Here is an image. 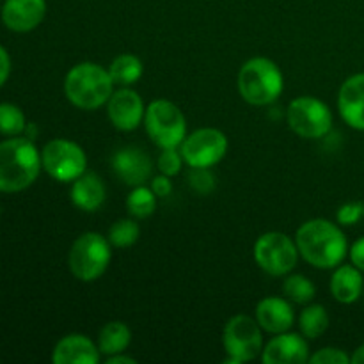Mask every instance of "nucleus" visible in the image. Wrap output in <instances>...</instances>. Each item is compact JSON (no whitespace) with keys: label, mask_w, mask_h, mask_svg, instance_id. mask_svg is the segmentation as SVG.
<instances>
[{"label":"nucleus","mask_w":364,"mask_h":364,"mask_svg":"<svg viewBox=\"0 0 364 364\" xmlns=\"http://www.w3.org/2000/svg\"><path fill=\"white\" fill-rule=\"evenodd\" d=\"M180 151L191 167L210 169L226 155L228 137L217 128H199L183 139Z\"/></svg>","instance_id":"nucleus-11"},{"label":"nucleus","mask_w":364,"mask_h":364,"mask_svg":"<svg viewBox=\"0 0 364 364\" xmlns=\"http://www.w3.org/2000/svg\"><path fill=\"white\" fill-rule=\"evenodd\" d=\"M287 119L291 130L302 139H322L333 128L331 109L322 100L313 96H299L291 100Z\"/></svg>","instance_id":"nucleus-8"},{"label":"nucleus","mask_w":364,"mask_h":364,"mask_svg":"<svg viewBox=\"0 0 364 364\" xmlns=\"http://www.w3.org/2000/svg\"><path fill=\"white\" fill-rule=\"evenodd\" d=\"M107 364H135L134 358H128V355H124L123 352H119V354H114V355H109L107 358Z\"/></svg>","instance_id":"nucleus-35"},{"label":"nucleus","mask_w":364,"mask_h":364,"mask_svg":"<svg viewBox=\"0 0 364 364\" xmlns=\"http://www.w3.org/2000/svg\"><path fill=\"white\" fill-rule=\"evenodd\" d=\"M223 347L231 363H247L263 350L262 327L247 315H235L228 320L223 333Z\"/></svg>","instance_id":"nucleus-7"},{"label":"nucleus","mask_w":364,"mask_h":364,"mask_svg":"<svg viewBox=\"0 0 364 364\" xmlns=\"http://www.w3.org/2000/svg\"><path fill=\"white\" fill-rule=\"evenodd\" d=\"M41 167V155L31 139L0 142V192L25 191L38 180Z\"/></svg>","instance_id":"nucleus-2"},{"label":"nucleus","mask_w":364,"mask_h":364,"mask_svg":"<svg viewBox=\"0 0 364 364\" xmlns=\"http://www.w3.org/2000/svg\"><path fill=\"white\" fill-rule=\"evenodd\" d=\"M299 327H301V333L309 340L322 336L329 327V315L326 308L320 304H309L308 308L302 309L299 316Z\"/></svg>","instance_id":"nucleus-23"},{"label":"nucleus","mask_w":364,"mask_h":364,"mask_svg":"<svg viewBox=\"0 0 364 364\" xmlns=\"http://www.w3.org/2000/svg\"><path fill=\"white\" fill-rule=\"evenodd\" d=\"M112 169L123 183L130 187L144 185L151 178L153 164L146 151L135 146H127L112 156Z\"/></svg>","instance_id":"nucleus-13"},{"label":"nucleus","mask_w":364,"mask_h":364,"mask_svg":"<svg viewBox=\"0 0 364 364\" xmlns=\"http://www.w3.org/2000/svg\"><path fill=\"white\" fill-rule=\"evenodd\" d=\"M132 341V333L123 322H109L98 336L100 352L105 355H114L128 348Z\"/></svg>","instance_id":"nucleus-21"},{"label":"nucleus","mask_w":364,"mask_h":364,"mask_svg":"<svg viewBox=\"0 0 364 364\" xmlns=\"http://www.w3.org/2000/svg\"><path fill=\"white\" fill-rule=\"evenodd\" d=\"M46 14V0H6L2 21L9 31H34Z\"/></svg>","instance_id":"nucleus-15"},{"label":"nucleus","mask_w":364,"mask_h":364,"mask_svg":"<svg viewBox=\"0 0 364 364\" xmlns=\"http://www.w3.org/2000/svg\"><path fill=\"white\" fill-rule=\"evenodd\" d=\"M299 255L316 269H336L348 251L340 226L327 219L306 220L297 231Z\"/></svg>","instance_id":"nucleus-1"},{"label":"nucleus","mask_w":364,"mask_h":364,"mask_svg":"<svg viewBox=\"0 0 364 364\" xmlns=\"http://www.w3.org/2000/svg\"><path fill=\"white\" fill-rule=\"evenodd\" d=\"M255 259L259 269L270 276H284L299 262L297 242L279 231L263 233L255 244Z\"/></svg>","instance_id":"nucleus-10"},{"label":"nucleus","mask_w":364,"mask_h":364,"mask_svg":"<svg viewBox=\"0 0 364 364\" xmlns=\"http://www.w3.org/2000/svg\"><path fill=\"white\" fill-rule=\"evenodd\" d=\"M350 363L364 364V343L358 348V350L354 352V355H352V358H350Z\"/></svg>","instance_id":"nucleus-36"},{"label":"nucleus","mask_w":364,"mask_h":364,"mask_svg":"<svg viewBox=\"0 0 364 364\" xmlns=\"http://www.w3.org/2000/svg\"><path fill=\"white\" fill-rule=\"evenodd\" d=\"M109 73L114 84L128 87L142 77V63L139 57L132 55V53H123L112 60V64L109 66Z\"/></svg>","instance_id":"nucleus-22"},{"label":"nucleus","mask_w":364,"mask_h":364,"mask_svg":"<svg viewBox=\"0 0 364 364\" xmlns=\"http://www.w3.org/2000/svg\"><path fill=\"white\" fill-rule=\"evenodd\" d=\"M151 191L155 192L156 198H167L173 191V183H171L169 176L166 174H160V176H155L151 180Z\"/></svg>","instance_id":"nucleus-32"},{"label":"nucleus","mask_w":364,"mask_h":364,"mask_svg":"<svg viewBox=\"0 0 364 364\" xmlns=\"http://www.w3.org/2000/svg\"><path fill=\"white\" fill-rule=\"evenodd\" d=\"M338 109L348 127L364 132V73L348 77L340 87Z\"/></svg>","instance_id":"nucleus-16"},{"label":"nucleus","mask_w":364,"mask_h":364,"mask_svg":"<svg viewBox=\"0 0 364 364\" xmlns=\"http://www.w3.org/2000/svg\"><path fill=\"white\" fill-rule=\"evenodd\" d=\"M110 258H112V252H110L109 238L102 237L95 231H89V233L80 235L73 242L68 263H70L71 274L77 279L84 281V283H92L103 276Z\"/></svg>","instance_id":"nucleus-5"},{"label":"nucleus","mask_w":364,"mask_h":364,"mask_svg":"<svg viewBox=\"0 0 364 364\" xmlns=\"http://www.w3.org/2000/svg\"><path fill=\"white\" fill-rule=\"evenodd\" d=\"M107 114L109 119L117 130L132 132L141 124L144 119V102L134 89L123 87L119 91L112 92V96L107 102Z\"/></svg>","instance_id":"nucleus-12"},{"label":"nucleus","mask_w":364,"mask_h":364,"mask_svg":"<svg viewBox=\"0 0 364 364\" xmlns=\"http://www.w3.org/2000/svg\"><path fill=\"white\" fill-rule=\"evenodd\" d=\"M309 363L313 364H348L350 358L345 354L343 350L334 347L320 348L318 352H315L313 355H309Z\"/></svg>","instance_id":"nucleus-29"},{"label":"nucleus","mask_w":364,"mask_h":364,"mask_svg":"<svg viewBox=\"0 0 364 364\" xmlns=\"http://www.w3.org/2000/svg\"><path fill=\"white\" fill-rule=\"evenodd\" d=\"M52 361L55 364H96L100 361V347L84 334H68L53 348Z\"/></svg>","instance_id":"nucleus-18"},{"label":"nucleus","mask_w":364,"mask_h":364,"mask_svg":"<svg viewBox=\"0 0 364 364\" xmlns=\"http://www.w3.org/2000/svg\"><path fill=\"white\" fill-rule=\"evenodd\" d=\"M27 128L25 116L20 107L13 103H0V134L2 135H20Z\"/></svg>","instance_id":"nucleus-27"},{"label":"nucleus","mask_w":364,"mask_h":364,"mask_svg":"<svg viewBox=\"0 0 364 364\" xmlns=\"http://www.w3.org/2000/svg\"><path fill=\"white\" fill-rule=\"evenodd\" d=\"M181 166H183V155L176 148H164L156 160V167L160 173L169 178L176 176L181 171Z\"/></svg>","instance_id":"nucleus-28"},{"label":"nucleus","mask_w":364,"mask_h":364,"mask_svg":"<svg viewBox=\"0 0 364 364\" xmlns=\"http://www.w3.org/2000/svg\"><path fill=\"white\" fill-rule=\"evenodd\" d=\"M127 208L137 219H146V217L151 215L156 208V196L151 188L144 187V185H139L134 187V191L130 192V196L127 198Z\"/></svg>","instance_id":"nucleus-24"},{"label":"nucleus","mask_w":364,"mask_h":364,"mask_svg":"<svg viewBox=\"0 0 364 364\" xmlns=\"http://www.w3.org/2000/svg\"><path fill=\"white\" fill-rule=\"evenodd\" d=\"M363 294H364V290H363Z\"/></svg>","instance_id":"nucleus-37"},{"label":"nucleus","mask_w":364,"mask_h":364,"mask_svg":"<svg viewBox=\"0 0 364 364\" xmlns=\"http://www.w3.org/2000/svg\"><path fill=\"white\" fill-rule=\"evenodd\" d=\"M284 297L290 299L295 304H309L315 299L316 288L311 281L302 274H294L283 284Z\"/></svg>","instance_id":"nucleus-25"},{"label":"nucleus","mask_w":364,"mask_h":364,"mask_svg":"<svg viewBox=\"0 0 364 364\" xmlns=\"http://www.w3.org/2000/svg\"><path fill=\"white\" fill-rule=\"evenodd\" d=\"M338 223L343 224V226H352V224H358L359 220L364 217V205L363 203H347V205L341 206L338 210Z\"/></svg>","instance_id":"nucleus-30"},{"label":"nucleus","mask_w":364,"mask_h":364,"mask_svg":"<svg viewBox=\"0 0 364 364\" xmlns=\"http://www.w3.org/2000/svg\"><path fill=\"white\" fill-rule=\"evenodd\" d=\"M263 364H304L309 361L308 341L294 333H281L262 350Z\"/></svg>","instance_id":"nucleus-14"},{"label":"nucleus","mask_w":364,"mask_h":364,"mask_svg":"<svg viewBox=\"0 0 364 364\" xmlns=\"http://www.w3.org/2000/svg\"><path fill=\"white\" fill-rule=\"evenodd\" d=\"M256 320L267 333H287L295 322V311L283 297H267L256 306Z\"/></svg>","instance_id":"nucleus-17"},{"label":"nucleus","mask_w":364,"mask_h":364,"mask_svg":"<svg viewBox=\"0 0 364 364\" xmlns=\"http://www.w3.org/2000/svg\"><path fill=\"white\" fill-rule=\"evenodd\" d=\"M238 92L256 107L270 105L283 92L284 80L279 66L267 57H252L238 71Z\"/></svg>","instance_id":"nucleus-4"},{"label":"nucleus","mask_w":364,"mask_h":364,"mask_svg":"<svg viewBox=\"0 0 364 364\" xmlns=\"http://www.w3.org/2000/svg\"><path fill=\"white\" fill-rule=\"evenodd\" d=\"M11 73V57L4 46H0V87L6 84Z\"/></svg>","instance_id":"nucleus-34"},{"label":"nucleus","mask_w":364,"mask_h":364,"mask_svg":"<svg viewBox=\"0 0 364 364\" xmlns=\"http://www.w3.org/2000/svg\"><path fill=\"white\" fill-rule=\"evenodd\" d=\"M364 279L355 265H338L331 279V294L341 304H352L361 297Z\"/></svg>","instance_id":"nucleus-20"},{"label":"nucleus","mask_w":364,"mask_h":364,"mask_svg":"<svg viewBox=\"0 0 364 364\" xmlns=\"http://www.w3.org/2000/svg\"><path fill=\"white\" fill-rule=\"evenodd\" d=\"M141 228L135 220L119 219L110 226L109 230V242L114 247H130L139 240Z\"/></svg>","instance_id":"nucleus-26"},{"label":"nucleus","mask_w":364,"mask_h":364,"mask_svg":"<svg viewBox=\"0 0 364 364\" xmlns=\"http://www.w3.org/2000/svg\"><path fill=\"white\" fill-rule=\"evenodd\" d=\"M191 185L199 194H208L210 191H213L215 181H213V176L208 173V169H196V167H192Z\"/></svg>","instance_id":"nucleus-31"},{"label":"nucleus","mask_w":364,"mask_h":364,"mask_svg":"<svg viewBox=\"0 0 364 364\" xmlns=\"http://www.w3.org/2000/svg\"><path fill=\"white\" fill-rule=\"evenodd\" d=\"M105 185L102 178L95 173H84L73 181L71 187V201L77 208L84 212H96L105 201Z\"/></svg>","instance_id":"nucleus-19"},{"label":"nucleus","mask_w":364,"mask_h":364,"mask_svg":"<svg viewBox=\"0 0 364 364\" xmlns=\"http://www.w3.org/2000/svg\"><path fill=\"white\" fill-rule=\"evenodd\" d=\"M114 82L109 70L95 63H80L68 71L64 95L75 107L95 110L105 105L112 96Z\"/></svg>","instance_id":"nucleus-3"},{"label":"nucleus","mask_w":364,"mask_h":364,"mask_svg":"<svg viewBox=\"0 0 364 364\" xmlns=\"http://www.w3.org/2000/svg\"><path fill=\"white\" fill-rule=\"evenodd\" d=\"M146 132L160 148H178L187 137V119L169 100H155L144 114Z\"/></svg>","instance_id":"nucleus-6"},{"label":"nucleus","mask_w":364,"mask_h":364,"mask_svg":"<svg viewBox=\"0 0 364 364\" xmlns=\"http://www.w3.org/2000/svg\"><path fill=\"white\" fill-rule=\"evenodd\" d=\"M43 169L57 181H75L80 174L85 173L87 156L84 149L68 139H53L46 142L41 151Z\"/></svg>","instance_id":"nucleus-9"},{"label":"nucleus","mask_w":364,"mask_h":364,"mask_svg":"<svg viewBox=\"0 0 364 364\" xmlns=\"http://www.w3.org/2000/svg\"><path fill=\"white\" fill-rule=\"evenodd\" d=\"M350 259L352 265H355L361 272H364V237L354 242V245L350 247Z\"/></svg>","instance_id":"nucleus-33"}]
</instances>
